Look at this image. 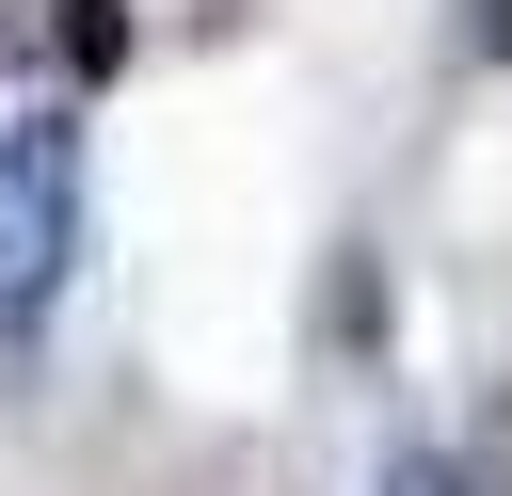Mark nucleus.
<instances>
[{"instance_id":"1","label":"nucleus","mask_w":512,"mask_h":496,"mask_svg":"<svg viewBox=\"0 0 512 496\" xmlns=\"http://www.w3.org/2000/svg\"><path fill=\"white\" fill-rule=\"evenodd\" d=\"M64 272H80V128L16 112L0 128V336H48Z\"/></svg>"},{"instance_id":"2","label":"nucleus","mask_w":512,"mask_h":496,"mask_svg":"<svg viewBox=\"0 0 512 496\" xmlns=\"http://www.w3.org/2000/svg\"><path fill=\"white\" fill-rule=\"evenodd\" d=\"M64 64L112 80V64H128V0H64Z\"/></svg>"},{"instance_id":"3","label":"nucleus","mask_w":512,"mask_h":496,"mask_svg":"<svg viewBox=\"0 0 512 496\" xmlns=\"http://www.w3.org/2000/svg\"><path fill=\"white\" fill-rule=\"evenodd\" d=\"M368 496H464V464H448V448H400V464H384Z\"/></svg>"},{"instance_id":"4","label":"nucleus","mask_w":512,"mask_h":496,"mask_svg":"<svg viewBox=\"0 0 512 496\" xmlns=\"http://www.w3.org/2000/svg\"><path fill=\"white\" fill-rule=\"evenodd\" d=\"M480 48H496V64H512V0H480Z\"/></svg>"}]
</instances>
